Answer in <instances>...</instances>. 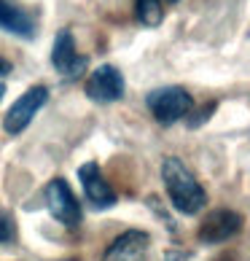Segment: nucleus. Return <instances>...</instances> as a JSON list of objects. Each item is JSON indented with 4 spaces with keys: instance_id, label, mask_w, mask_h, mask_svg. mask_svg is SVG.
<instances>
[{
    "instance_id": "1",
    "label": "nucleus",
    "mask_w": 250,
    "mask_h": 261,
    "mask_svg": "<svg viewBox=\"0 0 250 261\" xmlns=\"http://www.w3.org/2000/svg\"><path fill=\"white\" fill-rule=\"evenodd\" d=\"M161 180H164L167 197L178 213L194 216L207 205V191L202 189V183L186 170V164L178 156H167L161 162Z\"/></svg>"
},
{
    "instance_id": "2",
    "label": "nucleus",
    "mask_w": 250,
    "mask_h": 261,
    "mask_svg": "<svg viewBox=\"0 0 250 261\" xmlns=\"http://www.w3.org/2000/svg\"><path fill=\"white\" fill-rule=\"evenodd\" d=\"M146 105L153 113V119H156L159 124H164V127H170V124L186 119V116L191 113L194 97H191L183 86H159V89L148 92Z\"/></svg>"
},
{
    "instance_id": "3",
    "label": "nucleus",
    "mask_w": 250,
    "mask_h": 261,
    "mask_svg": "<svg viewBox=\"0 0 250 261\" xmlns=\"http://www.w3.org/2000/svg\"><path fill=\"white\" fill-rule=\"evenodd\" d=\"M46 207L49 213L60 221L62 226L67 229H78L81 226V218H84V210L75 199L70 183L65 178H54L49 186H46Z\"/></svg>"
},
{
    "instance_id": "4",
    "label": "nucleus",
    "mask_w": 250,
    "mask_h": 261,
    "mask_svg": "<svg viewBox=\"0 0 250 261\" xmlns=\"http://www.w3.org/2000/svg\"><path fill=\"white\" fill-rule=\"evenodd\" d=\"M49 102V89L46 86H30L22 97H19L11 108H8L6 113V119H3V129L8 135H19V132H24L27 127H30V121L35 119V113L43 108V105Z\"/></svg>"
},
{
    "instance_id": "5",
    "label": "nucleus",
    "mask_w": 250,
    "mask_h": 261,
    "mask_svg": "<svg viewBox=\"0 0 250 261\" xmlns=\"http://www.w3.org/2000/svg\"><path fill=\"white\" fill-rule=\"evenodd\" d=\"M124 75L116 65H100L97 70H92V75L86 79V97L100 102V105H108V102H116L124 97Z\"/></svg>"
},
{
    "instance_id": "6",
    "label": "nucleus",
    "mask_w": 250,
    "mask_h": 261,
    "mask_svg": "<svg viewBox=\"0 0 250 261\" xmlns=\"http://www.w3.org/2000/svg\"><path fill=\"white\" fill-rule=\"evenodd\" d=\"M239 229H242V216L237 210L220 207V210L207 213V218L202 221L197 237L205 245H220L226 240H232L234 234H239Z\"/></svg>"
},
{
    "instance_id": "7",
    "label": "nucleus",
    "mask_w": 250,
    "mask_h": 261,
    "mask_svg": "<svg viewBox=\"0 0 250 261\" xmlns=\"http://www.w3.org/2000/svg\"><path fill=\"white\" fill-rule=\"evenodd\" d=\"M51 65H54V70L62 75V79L67 81H73V79H78V75H84L86 70V57L78 54V49H75V38L73 33L67 30H60L54 38V46H51Z\"/></svg>"
},
{
    "instance_id": "8",
    "label": "nucleus",
    "mask_w": 250,
    "mask_h": 261,
    "mask_svg": "<svg viewBox=\"0 0 250 261\" xmlns=\"http://www.w3.org/2000/svg\"><path fill=\"white\" fill-rule=\"evenodd\" d=\"M78 180L84 186L86 199L92 202V207L108 210V207L116 205V191H113V186L105 180V175H102V170H100L97 162L81 164V167H78Z\"/></svg>"
},
{
    "instance_id": "9",
    "label": "nucleus",
    "mask_w": 250,
    "mask_h": 261,
    "mask_svg": "<svg viewBox=\"0 0 250 261\" xmlns=\"http://www.w3.org/2000/svg\"><path fill=\"white\" fill-rule=\"evenodd\" d=\"M148 245H151L148 231L129 229V231L119 234V237L108 245V250H105V258H102V261H143V258H146Z\"/></svg>"
},
{
    "instance_id": "10",
    "label": "nucleus",
    "mask_w": 250,
    "mask_h": 261,
    "mask_svg": "<svg viewBox=\"0 0 250 261\" xmlns=\"http://www.w3.org/2000/svg\"><path fill=\"white\" fill-rule=\"evenodd\" d=\"M0 30L19 35V38H33L35 35V22L27 11L11 6L8 0H0Z\"/></svg>"
},
{
    "instance_id": "11",
    "label": "nucleus",
    "mask_w": 250,
    "mask_h": 261,
    "mask_svg": "<svg viewBox=\"0 0 250 261\" xmlns=\"http://www.w3.org/2000/svg\"><path fill=\"white\" fill-rule=\"evenodd\" d=\"M134 11H137V22L146 27H159L164 19L161 0H134Z\"/></svg>"
},
{
    "instance_id": "12",
    "label": "nucleus",
    "mask_w": 250,
    "mask_h": 261,
    "mask_svg": "<svg viewBox=\"0 0 250 261\" xmlns=\"http://www.w3.org/2000/svg\"><path fill=\"white\" fill-rule=\"evenodd\" d=\"M16 237V224L8 213H0V245H8Z\"/></svg>"
},
{
    "instance_id": "13",
    "label": "nucleus",
    "mask_w": 250,
    "mask_h": 261,
    "mask_svg": "<svg viewBox=\"0 0 250 261\" xmlns=\"http://www.w3.org/2000/svg\"><path fill=\"white\" fill-rule=\"evenodd\" d=\"M218 108V102H207V105H202V108L197 111V116H186V121H188V127H199L202 121H207L210 116H213V111Z\"/></svg>"
},
{
    "instance_id": "14",
    "label": "nucleus",
    "mask_w": 250,
    "mask_h": 261,
    "mask_svg": "<svg viewBox=\"0 0 250 261\" xmlns=\"http://www.w3.org/2000/svg\"><path fill=\"white\" fill-rule=\"evenodd\" d=\"M8 73H11V62L0 57V75H8Z\"/></svg>"
},
{
    "instance_id": "15",
    "label": "nucleus",
    "mask_w": 250,
    "mask_h": 261,
    "mask_svg": "<svg viewBox=\"0 0 250 261\" xmlns=\"http://www.w3.org/2000/svg\"><path fill=\"white\" fill-rule=\"evenodd\" d=\"M164 261H186V256H180V253H170Z\"/></svg>"
},
{
    "instance_id": "16",
    "label": "nucleus",
    "mask_w": 250,
    "mask_h": 261,
    "mask_svg": "<svg viewBox=\"0 0 250 261\" xmlns=\"http://www.w3.org/2000/svg\"><path fill=\"white\" fill-rule=\"evenodd\" d=\"M3 94H6V84L0 81V100H3Z\"/></svg>"
},
{
    "instance_id": "17",
    "label": "nucleus",
    "mask_w": 250,
    "mask_h": 261,
    "mask_svg": "<svg viewBox=\"0 0 250 261\" xmlns=\"http://www.w3.org/2000/svg\"><path fill=\"white\" fill-rule=\"evenodd\" d=\"M167 3H178V0H167Z\"/></svg>"
}]
</instances>
